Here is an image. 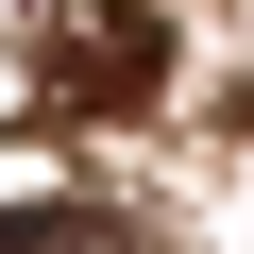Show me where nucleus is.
I'll list each match as a JSON object with an SVG mask.
<instances>
[{"instance_id":"nucleus-2","label":"nucleus","mask_w":254,"mask_h":254,"mask_svg":"<svg viewBox=\"0 0 254 254\" xmlns=\"http://www.w3.org/2000/svg\"><path fill=\"white\" fill-rule=\"evenodd\" d=\"M0 254H119V203H68V187H0Z\"/></svg>"},{"instance_id":"nucleus-1","label":"nucleus","mask_w":254,"mask_h":254,"mask_svg":"<svg viewBox=\"0 0 254 254\" xmlns=\"http://www.w3.org/2000/svg\"><path fill=\"white\" fill-rule=\"evenodd\" d=\"M17 85L51 119H136L170 85V34H153V0H17Z\"/></svg>"}]
</instances>
